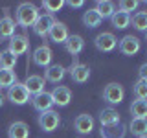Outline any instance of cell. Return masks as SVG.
Masks as SVG:
<instances>
[{
	"instance_id": "cell-31",
	"label": "cell",
	"mask_w": 147,
	"mask_h": 138,
	"mask_svg": "<svg viewBox=\"0 0 147 138\" xmlns=\"http://www.w3.org/2000/svg\"><path fill=\"white\" fill-rule=\"evenodd\" d=\"M138 6H140L138 0H119V2H118V11L131 15V11H134Z\"/></svg>"
},
{
	"instance_id": "cell-3",
	"label": "cell",
	"mask_w": 147,
	"mask_h": 138,
	"mask_svg": "<svg viewBox=\"0 0 147 138\" xmlns=\"http://www.w3.org/2000/svg\"><path fill=\"white\" fill-rule=\"evenodd\" d=\"M7 99L11 101L13 105H26L28 101L31 99V96H30V92L26 90V87H24V83H15V85H11L7 89Z\"/></svg>"
},
{
	"instance_id": "cell-25",
	"label": "cell",
	"mask_w": 147,
	"mask_h": 138,
	"mask_svg": "<svg viewBox=\"0 0 147 138\" xmlns=\"http://www.w3.org/2000/svg\"><path fill=\"white\" fill-rule=\"evenodd\" d=\"M132 118H144L147 120V99H134L131 103Z\"/></svg>"
},
{
	"instance_id": "cell-9",
	"label": "cell",
	"mask_w": 147,
	"mask_h": 138,
	"mask_svg": "<svg viewBox=\"0 0 147 138\" xmlns=\"http://www.w3.org/2000/svg\"><path fill=\"white\" fill-rule=\"evenodd\" d=\"M50 94H52L53 105H57V107H68L70 101H72V90L68 89V87L57 85L52 92H50Z\"/></svg>"
},
{
	"instance_id": "cell-19",
	"label": "cell",
	"mask_w": 147,
	"mask_h": 138,
	"mask_svg": "<svg viewBox=\"0 0 147 138\" xmlns=\"http://www.w3.org/2000/svg\"><path fill=\"white\" fill-rule=\"evenodd\" d=\"M15 28H17V22L6 13L0 18V39H11L15 35Z\"/></svg>"
},
{
	"instance_id": "cell-26",
	"label": "cell",
	"mask_w": 147,
	"mask_h": 138,
	"mask_svg": "<svg viewBox=\"0 0 147 138\" xmlns=\"http://www.w3.org/2000/svg\"><path fill=\"white\" fill-rule=\"evenodd\" d=\"M101 22H103V18L98 15L96 9H88V11L83 13V24H85V28H98Z\"/></svg>"
},
{
	"instance_id": "cell-32",
	"label": "cell",
	"mask_w": 147,
	"mask_h": 138,
	"mask_svg": "<svg viewBox=\"0 0 147 138\" xmlns=\"http://www.w3.org/2000/svg\"><path fill=\"white\" fill-rule=\"evenodd\" d=\"M63 6H64L63 0H44V2H42V7L46 9V13H48V15H53V13H57Z\"/></svg>"
},
{
	"instance_id": "cell-33",
	"label": "cell",
	"mask_w": 147,
	"mask_h": 138,
	"mask_svg": "<svg viewBox=\"0 0 147 138\" xmlns=\"http://www.w3.org/2000/svg\"><path fill=\"white\" fill-rule=\"evenodd\" d=\"M138 74H140V79L147 81V63H144V64L140 66V70H138Z\"/></svg>"
},
{
	"instance_id": "cell-30",
	"label": "cell",
	"mask_w": 147,
	"mask_h": 138,
	"mask_svg": "<svg viewBox=\"0 0 147 138\" xmlns=\"http://www.w3.org/2000/svg\"><path fill=\"white\" fill-rule=\"evenodd\" d=\"M132 94H134L136 99H147V81L138 79L132 87Z\"/></svg>"
},
{
	"instance_id": "cell-14",
	"label": "cell",
	"mask_w": 147,
	"mask_h": 138,
	"mask_svg": "<svg viewBox=\"0 0 147 138\" xmlns=\"http://www.w3.org/2000/svg\"><path fill=\"white\" fill-rule=\"evenodd\" d=\"M74 127L79 135H90L94 131V118L90 114H79L74 120Z\"/></svg>"
},
{
	"instance_id": "cell-37",
	"label": "cell",
	"mask_w": 147,
	"mask_h": 138,
	"mask_svg": "<svg viewBox=\"0 0 147 138\" xmlns=\"http://www.w3.org/2000/svg\"><path fill=\"white\" fill-rule=\"evenodd\" d=\"M145 37H147V31H145Z\"/></svg>"
},
{
	"instance_id": "cell-12",
	"label": "cell",
	"mask_w": 147,
	"mask_h": 138,
	"mask_svg": "<svg viewBox=\"0 0 147 138\" xmlns=\"http://www.w3.org/2000/svg\"><path fill=\"white\" fill-rule=\"evenodd\" d=\"M31 105H33L35 110L39 112H46V110H52L53 107V99H52V94L50 92H40V94H35L31 98Z\"/></svg>"
},
{
	"instance_id": "cell-7",
	"label": "cell",
	"mask_w": 147,
	"mask_h": 138,
	"mask_svg": "<svg viewBox=\"0 0 147 138\" xmlns=\"http://www.w3.org/2000/svg\"><path fill=\"white\" fill-rule=\"evenodd\" d=\"M53 22H55L53 15L42 13V15H39V18L35 20V24L31 26V28H33L35 35H39V37H42V39H44V37H48L50 30H52V26H53Z\"/></svg>"
},
{
	"instance_id": "cell-17",
	"label": "cell",
	"mask_w": 147,
	"mask_h": 138,
	"mask_svg": "<svg viewBox=\"0 0 147 138\" xmlns=\"http://www.w3.org/2000/svg\"><path fill=\"white\" fill-rule=\"evenodd\" d=\"M66 76V68L61 66V64H50L44 70V81L50 83H61Z\"/></svg>"
},
{
	"instance_id": "cell-35",
	"label": "cell",
	"mask_w": 147,
	"mask_h": 138,
	"mask_svg": "<svg viewBox=\"0 0 147 138\" xmlns=\"http://www.w3.org/2000/svg\"><path fill=\"white\" fill-rule=\"evenodd\" d=\"M4 99H6V98H4V96L0 94V107H2V105H4Z\"/></svg>"
},
{
	"instance_id": "cell-1",
	"label": "cell",
	"mask_w": 147,
	"mask_h": 138,
	"mask_svg": "<svg viewBox=\"0 0 147 138\" xmlns=\"http://www.w3.org/2000/svg\"><path fill=\"white\" fill-rule=\"evenodd\" d=\"M39 7L35 4H30V2H22L18 4L17 11H15V22L22 28H30L35 24V20L39 18Z\"/></svg>"
},
{
	"instance_id": "cell-20",
	"label": "cell",
	"mask_w": 147,
	"mask_h": 138,
	"mask_svg": "<svg viewBox=\"0 0 147 138\" xmlns=\"http://www.w3.org/2000/svg\"><path fill=\"white\" fill-rule=\"evenodd\" d=\"M9 138H30V127L26 122H13L7 129Z\"/></svg>"
},
{
	"instance_id": "cell-27",
	"label": "cell",
	"mask_w": 147,
	"mask_h": 138,
	"mask_svg": "<svg viewBox=\"0 0 147 138\" xmlns=\"http://www.w3.org/2000/svg\"><path fill=\"white\" fill-rule=\"evenodd\" d=\"M131 24L138 31H147V11H136L131 17Z\"/></svg>"
},
{
	"instance_id": "cell-5",
	"label": "cell",
	"mask_w": 147,
	"mask_h": 138,
	"mask_svg": "<svg viewBox=\"0 0 147 138\" xmlns=\"http://www.w3.org/2000/svg\"><path fill=\"white\" fill-rule=\"evenodd\" d=\"M118 48H119V52L123 55L132 57V55H136L142 50V41L138 39V37H134V35H125L123 39H119Z\"/></svg>"
},
{
	"instance_id": "cell-18",
	"label": "cell",
	"mask_w": 147,
	"mask_h": 138,
	"mask_svg": "<svg viewBox=\"0 0 147 138\" xmlns=\"http://www.w3.org/2000/svg\"><path fill=\"white\" fill-rule=\"evenodd\" d=\"M64 48H66V52L70 55H79L83 52V48H85V39H83L81 35H70L66 39V43H64Z\"/></svg>"
},
{
	"instance_id": "cell-16",
	"label": "cell",
	"mask_w": 147,
	"mask_h": 138,
	"mask_svg": "<svg viewBox=\"0 0 147 138\" xmlns=\"http://www.w3.org/2000/svg\"><path fill=\"white\" fill-rule=\"evenodd\" d=\"M99 123H101V127H110V125H118V123H121L119 112L116 109H112V107L103 109L99 112Z\"/></svg>"
},
{
	"instance_id": "cell-4",
	"label": "cell",
	"mask_w": 147,
	"mask_h": 138,
	"mask_svg": "<svg viewBox=\"0 0 147 138\" xmlns=\"http://www.w3.org/2000/svg\"><path fill=\"white\" fill-rule=\"evenodd\" d=\"M37 123H39V127L42 129V131L52 133V131H55V129L59 127V123H61V116H59V112H55V110H46V112L39 114Z\"/></svg>"
},
{
	"instance_id": "cell-34",
	"label": "cell",
	"mask_w": 147,
	"mask_h": 138,
	"mask_svg": "<svg viewBox=\"0 0 147 138\" xmlns=\"http://www.w3.org/2000/svg\"><path fill=\"white\" fill-rule=\"evenodd\" d=\"M68 6L70 7H74V9H77V7H83L85 6V2H83V0H70V2H66Z\"/></svg>"
},
{
	"instance_id": "cell-8",
	"label": "cell",
	"mask_w": 147,
	"mask_h": 138,
	"mask_svg": "<svg viewBox=\"0 0 147 138\" xmlns=\"http://www.w3.org/2000/svg\"><path fill=\"white\" fill-rule=\"evenodd\" d=\"M33 63L37 64V66H40V68H48L50 64H52V57H53V52H52V48L50 46H39V48L33 52Z\"/></svg>"
},
{
	"instance_id": "cell-22",
	"label": "cell",
	"mask_w": 147,
	"mask_h": 138,
	"mask_svg": "<svg viewBox=\"0 0 147 138\" xmlns=\"http://www.w3.org/2000/svg\"><path fill=\"white\" fill-rule=\"evenodd\" d=\"M129 131H131L136 138L138 136H145L147 135V120H144V118H132L131 123H129Z\"/></svg>"
},
{
	"instance_id": "cell-15",
	"label": "cell",
	"mask_w": 147,
	"mask_h": 138,
	"mask_svg": "<svg viewBox=\"0 0 147 138\" xmlns=\"http://www.w3.org/2000/svg\"><path fill=\"white\" fill-rule=\"evenodd\" d=\"M44 77L42 76H37V74H33V76H28L26 81H24V87L26 90L30 92V96H35V94H40V92H44Z\"/></svg>"
},
{
	"instance_id": "cell-29",
	"label": "cell",
	"mask_w": 147,
	"mask_h": 138,
	"mask_svg": "<svg viewBox=\"0 0 147 138\" xmlns=\"http://www.w3.org/2000/svg\"><path fill=\"white\" fill-rule=\"evenodd\" d=\"M17 83V74L13 70L0 68V89H9L11 85Z\"/></svg>"
},
{
	"instance_id": "cell-10",
	"label": "cell",
	"mask_w": 147,
	"mask_h": 138,
	"mask_svg": "<svg viewBox=\"0 0 147 138\" xmlns=\"http://www.w3.org/2000/svg\"><path fill=\"white\" fill-rule=\"evenodd\" d=\"M48 37H50V41L55 43V44H64L66 39L70 37V33H68V26L64 24V22L55 20L52 30H50V33H48Z\"/></svg>"
},
{
	"instance_id": "cell-11",
	"label": "cell",
	"mask_w": 147,
	"mask_h": 138,
	"mask_svg": "<svg viewBox=\"0 0 147 138\" xmlns=\"http://www.w3.org/2000/svg\"><path fill=\"white\" fill-rule=\"evenodd\" d=\"M28 48H30V41H28L26 35H17V33H15L11 39H9L7 50H9L13 55H15V57H18V55H22V53H26Z\"/></svg>"
},
{
	"instance_id": "cell-23",
	"label": "cell",
	"mask_w": 147,
	"mask_h": 138,
	"mask_svg": "<svg viewBox=\"0 0 147 138\" xmlns=\"http://www.w3.org/2000/svg\"><path fill=\"white\" fill-rule=\"evenodd\" d=\"M123 136H125V125L123 123L101 127V138H123Z\"/></svg>"
},
{
	"instance_id": "cell-24",
	"label": "cell",
	"mask_w": 147,
	"mask_h": 138,
	"mask_svg": "<svg viewBox=\"0 0 147 138\" xmlns=\"http://www.w3.org/2000/svg\"><path fill=\"white\" fill-rule=\"evenodd\" d=\"M110 24H112V28H116V30H125V28L131 24V15L116 11L112 17H110Z\"/></svg>"
},
{
	"instance_id": "cell-21",
	"label": "cell",
	"mask_w": 147,
	"mask_h": 138,
	"mask_svg": "<svg viewBox=\"0 0 147 138\" xmlns=\"http://www.w3.org/2000/svg\"><path fill=\"white\" fill-rule=\"evenodd\" d=\"M94 9L98 11V15L101 18H110L114 13H116V6H114V2H109V0H98Z\"/></svg>"
},
{
	"instance_id": "cell-36",
	"label": "cell",
	"mask_w": 147,
	"mask_h": 138,
	"mask_svg": "<svg viewBox=\"0 0 147 138\" xmlns=\"http://www.w3.org/2000/svg\"><path fill=\"white\" fill-rule=\"evenodd\" d=\"M138 138H147V135H145V136H138Z\"/></svg>"
},
{
	"instance_id": "cell-28",
	"label": "cell",
	"mask_w": 147,
	"mask_h": 138,
	"mask_svg": "<svg viewBox=\"0 0 147 138\" xmlns=\"http://www.w3.org/2000/svg\"><path fill=\"white\" fill-rule=\"evenodd\" d=\"M17 66V57L13 55L9 50H2L0 52V68H6V70H13Z\"/></svg>"
},
{
	"instance_id": "cell-6",
	"label": "cell",
	"mask_w": 147,
	"mask_h": 138,
	"mask_svg": "<svg viewBox=\"0 0 147 138\" xmlns=\"http://www.w3.org/2000/svg\"><path fill=\"white\" fill-rule=\"evenodd\" d=\"M94 46L99 50V52L109 53V52H112V50L118 46V39H116V35L110 33V31H103V33H99L94 39Z\"/></svg>"
},
{
	"instance_id": "cell-2",
	"label": "cell",
	"mask_w": 147,
	"mask_h": 138,
	"mask_svg": "<svg viewBox=\"0 0 147 138\" xmlns=\"http://www.w3.org/2000/svg\"><path fill=\"white\" fill-rule=\"evenodd\" d=\"M123 98H125V89H123V85H119V83H109V85H105L103 99L107 101L109 105L121 103Z\"/></svg>"
},
{
	"instance_id": "cell-13",
	"label": "cell",
	"mask_w": 147,
	"mask_h": 138,
	"mask_svg": "<svg viewBox=\"0 0 147 138\" xmlns=\"http://www.w3.org/2000/svg\"><path fill=\"white\" fill-rule=\"evenodd\" d=\"M70 77L74 83H86L90 79V66L86 64H81V63H74L72 68H70Z\"/></svg>"
}]
</instances>
